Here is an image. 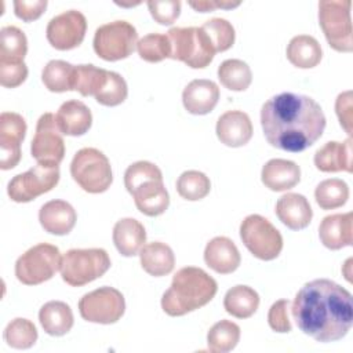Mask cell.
Returning a JSON list of instances; mask_svg holds the SVG:
<instances>
[{"label": "cell", "mask_w": 353, "mask_h": 353, "mask_svg": "<svg viewBox=\"0 0 353 353\" xmlns=\"http://www.w3.org/2000/svg\"><path fill=\"white\" fill-rule=\"evenodd\" d=\"M291 313L303 334L317 342H335L352 328V294L332 280L316 279L296 292Z\"/></svg>", "instance_id": "cell-1"}, {"label": "cell", "mask_w": 353, "mask_h": 353, "mask_svg": "<svg viewBox=\"0 0 353 353\" xmlns=\"http://www.w3.org/2000/svg\"><path fill=\"white\" fill-rule=\"evenodd\" d=\"M261 124L268 143L287 152H302L323 135L325 116L313 98L281 92L263 103Z\"/></svg>", "instance_id": "cell-2"}, {"label": "cell", "mask_w": 353, "mask_h": 353, "mask_svg": "<svg viewBox=\"0 0 353 353\" xmlns=\"http://www.w3.org/2000/svg\"><path fill=\"white\" fill-rule=\"evenodd\" d=\"M216 291L218 284L207 272L186 266L174 274L170 288L163 294L161 307L168 316H183L207 305Z\"/></svg>", "instance_id": "cell-3"}, {"label": "cell", "mask_w": 353, "mask_h": 353, "mask_svg": "<svg viewBox=\"0 0 353 353\" xmlns=\"http://www.w3.org/2000/svg\"><path fill=\"white\" fill-rule=\"evenodd\" d=\"M124 185L142 214L157 216L168 208L170 196L156 164L145 160L132 163L124 172Z\"/></svg>", "instance_id": "cell-4"}, {"label": "cell", "mask_w": 353, "mask_h": 353, "mask_svg": "<svg viewBox=\"0 0 353 353\" xmlns=\"http://www.w3.org/2000/svg\"><path fill=\"white\" fill-rule=\"evenodd\" d=\"M110 268V258L103 248H72L61 259L62 280L72 287H81L103 276Z\"/></svg>", "instance_id": "cell-5"}, {"label": "cell", "mask_w": 353, "mask_h": 353, "mask_svg": "<svg viewBox=\"0 0 353 353\" xmlns=\"http://www.w3.org/2000/svg\"><path fill=\"white\" fill-rule=\"evenodd\" d=\"M167 36L171 44L170 58L182 61L189 68L203 69L211 63L216 54L201 28H171Z\"/></svg>", "instance_id": "cell-6"}, {"label": "cell", "mask_w": 353, "mask_h": 353, "mask_svg": "<svg viewBox=\"0 0 353 353\" xmlns=\"http://www.w3.org/2000/svg\"><path fill=\"white\" fill-rule=\"evenodd\" d=\"M70 175L88 193H102L113 181L109 159L95 148H83L73 156Z\"/></svg>", "instance_id": "cell-7"}, {"label": "cell", "mask_w": 353, "mask_h": 353, "mask_svg": "<svg viewBox=\"0 0 353 353\" xmlns=\"http://www.w3.org/2000/svg\"><path fill=\"white\" fill-rule=\"evenodd\" d=\"M350 0L319 1V21L328 44L339 52L353 50Z\"/></svg>", "instance_id": "cell-8"}, {"label": "cell", "mask_w": 353, "mask_h": 353, "mask_svg": "<svg viewBox=\"0 0 353 353\" xmlns=\"http://www.w3.org/2000/svg\"><path fill=\"white\" fill-rule=\"evenodd\" d=\"M61 252L57 245L40 243L25 251L15 262V276L26 285L50 280L61 268Z\"/></svg>", "instance_id": "cell-9"}, {"label": "cell", "mask_w": 353, "mask_h": 353, "mask_svg": "<svg viewBox=\"0 0 353 353\" xmlns=\"http://www.w3.org/2000/svg\"><path fill=\"white\" fill-rule=\"evenodd\" d=\"M138 43V33L132 23L117 19L101 25L94 34V51L105 61H119L130 57Z\"/></svg>", "instance_id": "cell-10"}, {"label": "cell", "mask_w": 353, "mask_h": 353, "mask_svg": "<svg viewBox=\"0 0 353 353\" xmlns=\"http://www.w3.org/2000/svg\"><path fill=\"white\" fill-rule=\"evenodd\" d=\"M240 237L247 250L262 261L277 258L283 250L281 233L262 215L251 214L240 225Z\"/></svg>", "instance_id": "cell-11"}, {"label": "cell", "mask_w": 353, "mask_h": 353, "mask_svg": "<svg viewBox=\"0 0 353 353\" xmlns=\"http://www.w3.org/2000/svg\"><path fill=\"white\" fill-rule=\"evenodd\" d=\"M124 310V296L113 287H99L79 301L80 316L90 323L113 324L123 317Z\"/></svg>", "instance_id": "cell-12"}, {"label": "cell", "mask_w": 353, "mask_h": 353, "mask_svg": "<svg viewBox=\"0 0 353 353\" xmlns=\"http://www.w3.org/2000/svg\"><path fill=\"white\" fill-rule=\"evenodd\" d=\"M59 181V167L36 164L26 172L15 175L7 186L10 199L15 203H28L50 192Z\"/></svg>", "instance_id": "cell-13"}, {"label": "cell", "mask_w": 353, "mask_h": 353, "mask_svg": "<svg viewBox=\"0 0 353 353\" xmlns=\"http://www.w3.org/2000/svg\"><path fill=\"white\" fill-rule=\"evenodd\" d=\"M32 157L43 165H59L65 156V142L55 120V114L44 113L39 117L30 145Z\"/></svg>", "instance_id": "cell-14"}, {"label": "cell", "mask_w": 353, "mask_h": 353, "mask_svg": "<svg viewBox=\"0 0 353 353\" xmlns=\"http://www.w3.org/2000/svg\"><path fill=\"white\" fill-rule=\"evenodd\" d=\"M85 30L87 19L84 14L77 10H68L50 19L46 34L54 48L65 51L80 46Z\"/></svg>", "instance_id": "cell-15"}, {"label": "cell", "mask_w": 353, "mask_h": 353, "mask_svg": "<svg viewBox=\"0 0 353 353\" xmlns=\"http://www.w3.org/2000/svg\"><path fill=\"white\" fill-rule=\"evenodd\" d=\"M26 121L14 112L0 114V168L11 170L21 160V143L25 139Z\"/></svg>", "instance_id": "cell-16"}, {"label": "cell", "mask_w": 353, "mask_h": 353, "mask_svg": "<svg viewBox=\"0 0 353 353\" xmlns=\"http://www.w3.org/2000/svg\"><path fill=\"white\" fill-rule=\"evenodd\" d=\"M218 139L230 148H240L252 137V123L250 116L243 110H228L216 121Z\"/></svg>", "instance_id": "cell-17"}, {"label": "cell", "mask_w": 353, "mask_h": 353, "mask_svg": "<svg viewBox=\"0 0 353 353\" xmlns=\"http://www.w3.org/2000/svg\"><path fill=\"white\" fill-rule=\"evenodd\" d=\"M353 214H332L323 218L319 226V237L324 247L341 250L353 244Z\"/></svg>", "instance_id": "cell-18"}, {"label": "cell", "mask_w": 353, "mask_h": 353, "mask_svg": "<svg viewBox=\"0 0 353 353\" xmlns=\"http://www.w3.org/2000/svg\"><path fill=\"white\" fill-rule=\"evenodd\" d=\"M219 99V87L212 80L196 79L192 80L182 92L185 109L192 114L210 113Z\"/></svg>", "instance_id": "cell-19"}, {"label": "cell", "mask_w": 353, "mask_h": 353, "mask_svg": "<svg viewBox=\"0 0 353 353\" xmlns=\"http://www.w3.org/2000/svg\"><path fill=\"white\" fill-rule=\"evenodd\" d=\"M39 221L46 232L55 236H65L74 228L77 214L68 201L50 200L41 205Z\"/></svg>", "instance_id": "cell-20"}, {"label": "cell", "mask_w": 353, "mask_h": 353, "mask_svg": "<svg viewBox=\"0 0 353 353\" xmlns=\"http://www.w3.org/2000/svg\"><path fill=\"white\" fill-rule=\"evenodd\" d=\"M204 261L214 272L229 274L239 268L241 256L236 244L230 239L218 236L207 243L204 250Z\"/></svg>", "instance_id": "cell-21"}, {"label": "cell", "mask_w": 353, "mask_h": 353, "mask_svg": "<svg viewBox=\"0 0 353 353\" xmlns=\"http://www.w3.org/2000/svg\"><path fill=\"white\" fill-rule=\"evenodd\" d=\"M277 218L290 229H305L313 216L307 199L299 193H285L276 203Z\"/></svg>", "instance_id": "cell-22"}, {"label": "cell", "mask_w": 353, "mask_h": 353, "mask_svg": "<svg viewBox=\"0 0 353 353\" xmlns=\"http://www.w3.org/2000/svg\"><path fill=\"white\" fill-rule=\"evenodd\" d=\"M55 120L63 135L79 137L90 130L92 124V114L85 103L77 99H70L59 106Z\"/></svg>", "instance_id": "cell-23"}, {"label": "cell", "mask_w": 353, "mask_h": 353, "mask_svg": "<svg viewBox=\"0 0 353 353\" xmlns=\"http://www.w3.org/2000/svg\"><path fill=\"white\" fill-rule=\"evenodd\" d=\"M261 179L273 192L288 190L301 181V168L291 160L272 159L262 167Z\"/></svg>", "instance_id": "cell-24"}, {"label": "cell", "mask_w": 353, "mask_h": 353, "mask_svg": "<svg viewBox=\"0 0 353 353\" xmlns=\"http://www.w3.org/2000/svg\"><path fill=\"white\" fill-rule=\"evenodd\" d=\"M314 165L323 172H352V138L330 141L314 153Z\"/></svg>", "instance_id": "cell-25"}, {"label": "cell", "mask_w": 353, "mask_h": 353, "mask_svg": "<svg viewBox=\"0 0 353 353\" xmlns=\"http://www.w3.org/2000/svg\"><path fill=\"white\" fill-rule=\"evenodd\" d=\"M146 232L143 225L134 218H121L113 226V243L124 256L139 254L145 245Z\"/></svg>", "instance_id": "cell-26"}, {"label": "cell", "mask_w": 353, "mask_h": 353, "mask_svg": "<svg viewBox=\"0 0 353 353\" xmlns=\"http://www.w3.org/2000/svg\"><path fill=\"white\" fill-rule=\"evenodd\" d=\"M139 261L142 269L154 277L171 273L175 265V256L171 247L161 241L145 244L139 251Z\"/></svg>", "instance_id": "cell-27"}, {"label": "cell", "mask_w": 353, "mask_h": 353, "mask_svg": "<svg viewBox=\"0 0 353 353\" xmlns=\"http://www.w3.org/2000/svg\"><path fill=\"white\" fill-rule=\"evenodd\" d=\"M39 321L48 335L62 336L72 330L74 320L68 303L62 301H50L41 306Z\"/></svg>", "instance_id": "cell-28"}, {"label": "cell", "mask_w": 353, "mask_h": 353, "mask_svg": "<svg viewBox=\"0 0 353 353\" xmlns=\"http://www.w3.org/2000/svg\"><path fill=\"white\" fill-rule=\"evenodd\" d=\"M323 51L320 43L309 34L294 36L287 46L288 61L301 69H310L320 63Z\"/></svg>", "instance_id": "cell-29"}, {"label": "cell", "mask_w": 353, "mask_h": 353, "mask_svg": "<svg viewBox=\"0 0 353 353\" xmlns=\"http://www.w3.org/2000/svg\"><path fill=\"white\" fill-rule=\"evenodd\" d=\"M259 306L258 292L248 285H234L225 294L223 307L225 310L237 319L251 317Z\"/></svg>", "instance_id": "cell-30"}, {"label": "cell", "mask_w": 353, "mask_h": 353, "mask_svg": "<svg viewBox=\"0 0 353 353\" xmlns=\"http://www.w3.org/2000/svg\"><path fill=\"white\" fill-rule=\"evenodd\" d=\"M73 76L74 65L62 59H52L44 66L41 81L51 92L73 91Z\"/></svg>", "instance_id": "cell-31"}, {"label": "cell", "mask_w": 353, "mask_h": 353, "mask_svg": "<svg viewBox=\"0 0 353 353\" xmlns=\"http://www.w3.org/2000/svg\"><path fill=\"white\" fill-rule=\"evenodd\" d=\"M218 79L223 87L232 91H244L252 81L250 66L241 59H225L218 66Z\"/></svg>", "instance_id": "cell-32"}, {"label": "cell", "mask_w": 353, "mask_h": 353, "mask_svg": "<svg viewBox=\"0 0 353 353\" xmlns=\"http://www.w3.org/2000/svg\"><path fill=\"white\" fill-rule=\"evenodd\" d=\"M26 52L25 33L12 25L3 26L0 30V62H23Z\"/></svg>", "instance_id": "cell-33"}, {"label": "cell", "mask_w": 353, "mask_h": 353, "mask_svg": "<svg viewBox=\"0 0 353 353\" xmlns=\"http://www.w3.org/2000/svg\"><path fill=\"white\" fill-rule=\"evenodd\" d=\"M240 341V327L230 320L215 323L207 334L208 349L214 353H226L236 347Z\"/></svg>", "instance_id": "cell-34"}, {"label": "cell", "mask_w": 353, "mask_h": 353, "mask_svg": "<svg viewBox=\"0 0 353 353\" xmlns=\"http://www.w3.org/2000/svg\"><path fill=\"white\" fill-rule=\"evenodd\" d=\"M108 70L97 68L91 63L74 66L73 90L79 91L83 97H95L106 83Z\"/></svg>", "instance_id": "cell-35"}, {"label": "cell", "mask_w": 353, "mask_h": 353, "mask_svg": "<svg viewBox=\"0 0 353 353\" xmlns=\"http://www.w3.org/2000/svg\"><path fill=\"white\" fill-rule=\"evenodd\" d=\"M316 203L323 210H334L342 207L349 199V186L338 178L321 181L314 190Z\"/></svg>", "instance_id": "cell-36"}, {"label": "cell", "mask_w": 353, "mask_h": 353, "mask_svg": "<svg viewBox=\"0 0 353 353\" xmlns=\"http://www.w3.org/2000/svg\"><path fill=\"white\" fill-rule=\"evenodd\" d=\"M211 190L210 178L197 170H188L176 179L178 194L189 201L204 199Z\"/></svg>", "instance_id": "cell-37"}, {"label": "cell", "mask_w": 353, "mask_h": 353, "mask_svg": "<svg viewBox=\"0 0 353 353\" xmlns=\"http://www.w3.org/2000/svg\"><path fill=\"white\" fill-rule=\"evenodd\" d=\"M4 341L14 349H29L37 341L36 325L22 317L11 320L4 330Z\"/></svg>", "instance_id": "cell-38"}, {"label": "cell", "mask_w": 353, "mask_h": 353, "mask_svg": "<svg viewBox=\"0 0 353 353\" xmlns=\"http://www.w3.org/2000/svg\"><path fill=\"white\" fill-rule=\"evenodd\" d=\"M200 28L207 34L215 52L226 51L234 43V37H236L234 28L225 18H211L205 21Z\"/></svg>", "instance_id": "cell-39"}, {"label": "cell", "mask_w": 353, "mask_h": 353, "mask_svg": "<svg viewBox=\"0 0 353 353\" xmlns=\"http://www.w3.org/2000/svg\"><path fill=\"white\" fill-rule=\"evenodd\" d=\"M139 57L150 63L160 62L171 55V44L167 34L149 33L137 43Z\"/></svg>", "instance_id": "cell-40"}, {"label": "cell", "mask_w": 353, "mask_h": 353, "mask_svg": "<svg viewBox=\"0 0 353 353\" xmlns=\"http://www.w3.org/2000/svg\"><path fill=\"white\" fill-rule=\"evenodd\" d=\"M128 88L125 80L117 72L108 70L106 83L101 91L94 97L95 101L103 106H117L127 98Z\"/></svg>", "instance_id": "cell-41"}, {"label": "cell", "mask_w": 353, "mask_h": 353, "mask_svg": "<svg viewBox=\"0 0 353 353\" xmlns=\"http://www.w3.org/2000/svg\"><path fill=\"white\" fill-rule=\"evenodd\" d=\"M146 4L150 15L160 25H171L181 14L179 0H149Z\"/></svg>", "instance_id": "cell-42"}, {"label": "cell", "mask_w": 353, "mask_h": 353, "mask_svg": "<svg viewBox=\"0 0 353 353\" xmlns=\"http://www.w3.org/2000/svg\"><path fill=\"white\" fill-rule=\"evenodd\" d=\"M28 77L25 62H0V84L7 88L21 85Z\"/></svg>", "instance_id": "cell-43"}, {"label": "cell", "mask_w": 353, "mask_h": 353, "mask_svg": "<svg viewBox=\"0 0 353 353\" xmlns=\"http://www.w3.org/2000/svg\"><path fill=\"white\" fill-rule=\"evenodd\" d=\"M288 299H279L276 301L268 313V323L269 327L276 332H290L292 325L288 319Z\"/></svg>", "instance_id": "cell-44"}, {"label": "cell", "mask_w": 353, "mask_h": 353, "mask_svg": "<svg viewBox=\"0 0 353 353\" xmlns=\"http://www.w3.org/2000/svg\"><path fill=\"white\" fill-rule=\"evenodd\" d=\"M46 7H47V0H34V1L15 0L14 1L15 15L25 22L37 19L44 12Z\"/></svg>", "instance_id": "cell-45"}, {"label": "cell", "mask_w": 353, "mask_h": 353, "mask_svg": "<svg viewBox=\"0 0 353 353\" xmlns=\"http://www.w3.org/2000/svg\"><path fill=\"white\" fill-rule=\"evenodd\" d=\"M335 112L342 128L352 135V91L341 92L335 101Z\"/></svg>", "instance_id": "cell-46"}, {"label": "cell", "mask_w": 353, "mask_h": 353, "mask_svg": "<svg viewBox=\"0 0 353 353\" xmlns=\"http://www.w3.org/2000/svg\"><path fill=\"white\" fill-rule=\"evenodd\" d=\"M240 1H215V0H201V1H189V6L200 12H208L215 8H233L237 7Z\"/></svg>", "instance_id": "cell-47"}]
</instances>
